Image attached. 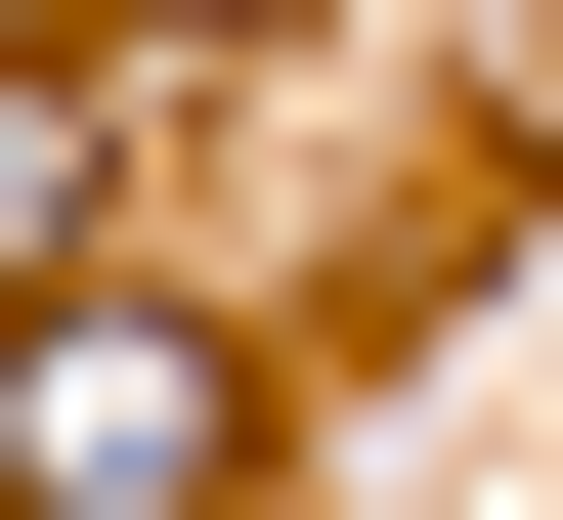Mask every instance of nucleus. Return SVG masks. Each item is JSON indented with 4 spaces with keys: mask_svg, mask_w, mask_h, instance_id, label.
Instances as JSON below:
<instances>
[{
    "mask_svg": "<svg viewBox=\"0 0 563 520\" xmlns=\"http://www.w3.org/2000/svg\"><path fill=\"white\" fill-rule=\"evenodd\" d=\"M0 520H217V347L174 303H44L0 347Z\"/></svg>",
    "mask_w": 563,
    "mask_h": 520,
    "instance_id": "nucleus-1",
    "label": "nucleus"
}]
</instances>
